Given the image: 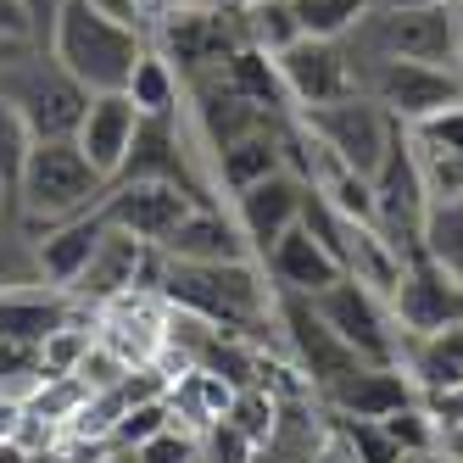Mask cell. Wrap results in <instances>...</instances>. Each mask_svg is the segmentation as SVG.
Here are the masks:
<instances>
[{
    "label": "cell",
    "instance_id": "obj_6",
    "mask_svg": "<svg viewBox=\"0 0 463 463\" xmlns=\"http://www.w3.org/2000/svg\"><path fill=\"white\" fill-rule=\"evenodd\" d=\"M151 51L179 73V84H195V79H213L223 73V61L246 45L241 34V12H207V6H174L168 17H156L146 28Z\"/></svg>",
    "mask_w": 463,
    "mask_h": 463
},
{
    "label": "cell",
    "instance_id": "obj_41",
    "mask_svg": "<svg viewBox=\"0 0 463 463\" xmlns=\"http://www.w3.org/2000/svg\"><path fill=\"white\" fill-rule=\"evenodd\" d=\"M23 6H28V23H34V40L45 45V34H51V17H56V6H61V0H23Z\"/></svg>",
    "mask_w": 463,
    "mask_h": 463
},
{
    "label": "cell",
    "instance_id": "obj_49",
    "mask_svg": "<svg viewBox=\"0 0 463 463\" xmlns=\"http://www.w3.org/2000/svg\"><path fill=\"white\" fill-rule=\"evenodd\" d=\"M0 207H12V195H6V190H0Z\"/></svg>",
    "mask_w": 463,
    "mask_h": 463
},
{
    "label": "cell",
    "instance_id": "obj_28",
    "mask_svg": "<svg viewBox=\"0 0 463 463\" xmlns=\"http://www.w3.org/2000/svg\"><path fill=\"white\" fill-rule=\"evenodd\" d=\"M218 79H223L229 90H235L246 107H257V112H269V118H285V112H290L285 79H279V68H274V56H269V51L241 45L235 56L223 61V73H218Z\"/></svg>",
    "mask_w": 463,
    "mask_h": 463
},
{
    "label": "cell",
    "instance_id": "obj_37",
    "mask_svg": "<svg viewBox=\"0 0 463 463\" xmlns=\"http://www.w3.org/2000/svg\"><path fill=\"white\" fill-rule=\"evenodd\" d=\"M202 463H257V441L229 419H218L213 430H202Z\"/></svg>",
    "mask_w": 463,
    "mask_h": 463
},
{
    "label": "cell",
    "instance_id": "obj_13",
    "mask_svg": "<svg viewBox=\"0 0 463 463\" xmlns=\"http://www.w3.org/2000/svg\"><path fill=\"white\" fill-rule=\"evenodd\" d=\"M168 324H174V307L156 290H128L118 302L95 307V341L123 369H156L168 357Z\"/></svg>",
    "mask_w": 463,
    "mask_h": 463
},
{
    "label": "cell",
    "instance_id": "obj_5",
    "mask_svg": "<svg viewBox=\"0 0 463 463\" xmlns=\"http://www.w3.org/2000/svg\"><path fill=\"white\" fill-rule=\"evenodd\" d=\"M0 101L23 118L28 140H73L90 112V90L45 45H28L0 68Z\"/></svg>",
    "mask_w": 463,
    "mask_h": 463
},
{
    "label": "cell",
    "instance_id": "obj_45",
    "mask_svg": "<svg viewBox=\"0 0 463 463\" xmlns=\"http://www.w3.org/2000/svg\"><path fill=\"white\" fill-rule=\"evenodd\" d=\"M441 458L463 463V424H441Z\"/></svg>",
    "mask_w": 463,
    "mask_h": 463
},
{
    "label": "cell",
    "instance_id": "obj_19",
    "mask_svg": "<svg viewBox=\"0 0 463 463\" xmlns=\"http://www.w3.org/2000/svg\"><path fill=\"white\" fill-rule=\"evenodd\" d=\"M79 313H90L79 296L56 290V285H23V290H0V341L12 346H45V335H56L61 324H73Z\"/></svg>",
    "mask_w": 463,
    "mask_h": 463
},
{
    "label": "cell",
    "instance_id": "obj_12",
    "mask_svg": "<svg viewBox=\"0 0 463 463\" xmlns=\"http://www.w3.org/2000/svg\"><path fill=\"white\" fill-rule=\"evenodd\" d=\"M385 302H391V318H396V329H402V341L463 324V285L447 269H436V262L424 257V246L402 257V274H396Z\"/></svg>",
    "mask_w": 463,
    "mask_h": 463
},
{
    "label": "cell",
    "instance_id": "obj_36",
    "mask_svg": "<svg viewBox=\"0 0 463 463\" xmlns=\"http://www.w3.org/2000/svg\"><path fill=\"white\" fill-rule=\"evenodd\" d=\"M123 463H202V436H190V430L168 424V430H156L146 447L123 452Z\"/></svg>",
    "mask_w": 463,
    "mask_h": 463
},
{
    "label": "cell",
    "instance_id": "obj_31",
    "mask_svg": "<svg viewBox=\"0 0 463 463\" xmlns=\"http://www.w3.org/2000/svg\"><path fill=\"white\" fill-rule=\"evenodd\" d=\"M23 285H45L34 257V229L12 207H0V290H23Z\"/></svg>",
    "mask_w": 463,
    "mask_h": 463
},
{
    "label": "cell",
    "instance_id": "obj_29",
    "mask_svg": "<svg viewBox=\"0 0 463 463\" xmlns=\"http://www.w3.org/2000/svg\"><path fill=\"white\" fill-rule=\"evenodd\" d=\"M128 101H135V112L140 118H156V123H174V118H184V84H179V73L162 61L156 51H146L140 61H135V79H128Z\"/></svg>",
    "mask_w": 463,
    "mask_h": 463
},
{
    "label": "cell",
    "instance_id": "obj_32",
    "mask_svg": "<svg viewBox=\"0 0 463 463\" xmlns=\"http://www.w3.org/2000/svg\"><path fill=\"white\" fill-rule=\"evenodd\" d=\"M241 34H246V45L279 56V51H290L296 40H302V28H296L290 0H251V6L241 12Z\"/></svg>",
    "mask_w": 463,
    "mask_h": 463
},
{
    "label": "cell",
    "instance_id": "obj_2",
    "mask_svg": "<svg viewBox=\"0 0 463 463\" xmlns=\"http://www.w3.org/2000/svg\"><path fill=\"white\" fill-rule=\"evenodd\" d=\"M45 51L90 95H112V90H128L135 61L151 51V40H146V28L123 23V17H112L101 6H90V0H61L56 17H51Z\"/></svg>",
    "mask_w": 463,
    "mask_h": 463
},
{
    "label": "cell",
    "instance_id": "obj_21",
    "mask_svg": "<svg viewBox=\"0 0 463 463\" xmlns=\"http://www.w3.org/2000/svg\"><path fill=\"white\" fill-rule=\"evenodd\" d=\"M257 262H262V274H269V285L285 290V296H324L329 285L341 279V262L329 257L302 223H296L290 235H279Z\"/></svg>",
    "mask_w": 463,
    "mask_h": 463
},
{
    "label": "cell",
    "instance_id": "obj_8",
    "mask_svg": "<svg viewBox=\"0 0 463 463\" xmlns=\"http://www.w3.org/2000/svg\"><path fill=\"white\" fill-rule=\"evenodd\" d=\"M374 190V229L385 235V246L396 257L419 251V229L430 213V190H424V168H419V146H413V128L396 123V135L380 156V168L369 179Z\"/></svg>",
    "mask_w": 463,
    "mask_h": 463
},
{
    "label": "cell",
    "instance_id": "obj_25",
    "mask_svg": "<svg viewBox=\"0 0 463 463\" xmlns=\"http://www.w3.org/2000/svg\"><path fill=\"white\" fill-rule=\"evenodd\" d=\"M402 374L413 380L419 402H436V396L463 391V324L402 341Z\"/></svg>",
    "mask_w": 463,
    "mask_h": 463
},
{
    "label": "cell",
    "instance_id": "obj_27",
    "mask_svg": "<svg viewBox=\"0 0 463 463\" xmlns=\"http://www.w3.org/2000/svg\"><path fill=\"white\" fill-rule=\"evenodd\" d=\"M279 128H285V118H279V123H269V128H257V135H246V140H229L223 151H213V179H218L229 195H241L246 184L279 174V168H285Z\"/></svg>",
    "mask_w": 463,
    "mask_h": 463
},
{
    "label": "cell",
    "instance_id": "obj_14",
    "mask_svg": "<svg viewBox=\"0 0 463 463\" xmlns=\"http://www.w3.org/2000/svg\"><path fill=\"white\" fill-rule=\"evenodd\" d=\"M156 279H162V251L107 223V235H101V246H95L84 279L73 285V296L84 307H107V302H118V296H128V290H156Z\"/></svg>",
    "mask_w": 463,
    "mask_h": 463
},
{
    "label": "cell",
    "instance_id": "obj_20",
    "mask_svg": "<svg viewBox=\"0 0 463 463\" xmlns=\"http://www.w3.org/2000/svg\"><path fill=\"white\" fill-rule=\"evenodd\" d=\"M135 128H140V112H135V101H128L123 90L90 95V112H84V123H79L73 146L90 156V168L112 184L118 168H123V156H128V146H135Z\"/></svg>",
    "mask_w": 463,
    "mask_h": 463
},
{
    "label": "cell",
    "instance_id": "obj_26",
    "mask_svg": "<svg viewBox=\"0 0 463 463\" xmlns=\"http://www.w3.org/2000/svg\"><path fill=\"white\" fill-rule=\"evenodd\" d=\"M162 402H168V413H174L179 430L202 436V430H213L218 419H229L235 385H229L223 374H207V369H179V374H168V391H162Z\"/></svg>",
    "mask_w": 463,
    "mask_h": 463
},
{
    "label": "cell",
    "instance_id": "obj_50",
    "mask_svg": "<svg viewBox=\"0 0 463 463\" xmlns=\"http://www.w3.org/2000/svg\"><path fill=\"white\" fill-rule=\"evenodd\" d=\"M458 17H463V0H458Z\"/></svg>",
    "mask_w": 463,
    "mask_h": 463
},
{
    "label": "cell",
    "instance_id": "obj_47",
    "mask_svg": "<svg viewBox=\"0 0 463 463\" xmlns=\"http://www.w3.org/2000/svg\"><path fill=\"white\" fill-rule=\"evenodd\" d=\"M23 51H28V40H6V34H0V68H6L12 56H23Z\"/></svg>",
    "mask_w": 463,
    "mask_h": 463
},
{
    "label": "cell",
    "instance_id": "obj_46",
    "mask_svg": "<svg viewBox=\"0 0 463 463\" xmlns=\"http://www.w3.org/2000/svg\"><path fill=\"white\" fill-rule=\"evenodd\" d=\"M90 6H101V12H112V17H123V23H135V28H140V17H135V0H90Z\"/></svg>",
    "mask_w": 463,
    "mask_h": 463
},
{
    "label": "cell",
    "instance_id": "obj_24",
    "mask_svg": "<svg viewBox=\"0 0 463 463\" xmlns=\"http://www.w3.org/2000/svg\"><path fill=\"white\" fill-rule=\"evenodd\" d=\"M156 251L168 257V262H257L251 246H246V235H241V223L229 218L218 202L213 207H195Z\"/></svg>",
    "mask_w": 463,
    "mask_h": 463
},
{
    "label": "cell",
    "instance_id": "obj_44",
    "mask_svg": "<svg viewBox=\"0 0 463 463\" xmlns=\"http://www.w3.org/2000/svg\"><path fill=\"white\" fill-rule=\"evenodd\" d=\"M424 6H452V0H369V12H424Z\"/></svg>",
    "mask_w": 463,
    "mask_h": 463
},
{
    "label": "cell",
    "instance_id": "obj_33",
    "mask_svg": "<svg viewBox=\"0 0 463 463\" xmlns=\"http://www.w3.org/2000/svg\"><path fill=\"white\" fill-rule=\"evenodd\" d=\"M302 40H346L369 17V0H290Z\"/></svg>",
    "mask_w": 463,
    "mask_h": 463
},
{
    "label": "cell",
    "instance_id": "obj_35",
    "mask_svg": "<svg viewBox=\"0 0 463 463\" xmlns=\"http://www.w3.org/2000/svg\"><path fill=\"white\" fill-rule=\"evenodd\" d=\"M168 424H174L168 402H162V396H151V402L128 408V413L118 419V430H112V452H118V458H123V452H135V447H146L156 430H168Z\"/></svg>",
    "mask_w": 463,
    "mask_h": 463
},
{
    "label": "cell",
    "instance_id": "obj_17",
    "mask_svg": "<svg viewBox=\"0 0 463 463\" xmlns=\"http://www.w3.org/2000/svg\"><path fill=\"white\" fill-rule=\"evenodd\" d=\"M302 195H307V184L296 179L290 168H279V174H269V179L246 184L241 195H229V202H235V207H229V218L241 223L251 257H262L279 235H290V229L302 223Z\"/></svg>",
    "mask_w": 463,
    "mask_h": 463
},
{
    "label": "cell",
    "instance_id": "obj_11",
    "mask_svg": "<svg viewBox=\"0 0 463 463\" xmlns=\"http://www.w3.org/2000/svg\"><path fill=\"white\" fill-rule=\"evenodd\" d=\"M296 123H302L307 135L341 162V168H352V174H363V179H374L380 156H385V146H391V135H396V123H391L363 90H352L346 101H329V107L302 112Z\"/></svg>",
    "mask_w": 463,
    "mask_h": 463
},
{
    "label": "cell",
    "instance_id": "obj_15",
    "mask_svg": "<svg viewBox=\"0 0 463 463\" xmlns=\"http://www.w3.org/2000/svg\"><path fill=\"white\" fill-rule=\"evenodd\" d=\"M195 207H213V202H195V195L179 190V184L135 179V184H112V190H107L101 218H107L112 229H123V235L146 241V246H162V241H168Z\"/></svg>",
    "mask_w": 463,
    "mask_h": 463
},
{
    "label": "cell",
    "instance_id": "obj_4",
    "mask_svg": "<svg viewBox=\"0 0 463 463\" xmlns=\"http://www.w3.org/2000/svg\"><path fill=\"white\" fill-rule=\"evenodd\" d=\"M352 61H419V68L463 73V17L452 6H424V12H369L346 34Z\"/></svg>",
    "mask_w": 463,
    "mask_h": 463
},
{
    "label": "cell",
    "instance_id": "obj_23",
    "mask_svg": "<svg viewBox=\"0 0 463 463\" xmlns=\"http://www.w3.org/2000/svg\"><path fill=\"white\" fill-rule=\"evenodd\" d=\"M101 235H107V218H101V207H95V213H84V218H68V223H51V229H40V235H34L40 279L73 296V285L84 279V269H90L95 246H101Z\"/></svg>",
    "mask_w": 463,
    "mask_h": 463
},
{
    "label": "cell",
    "instance_id": "obj_48",
    "mask_svg": "<svg viewBox=\"0 0 463 463\" xmlns=\"http://www.w3.org/2000/svg\"><path fill=\"white\" fill-rule=\"evenodd\" d=\"M402 463H452V458H441V452H413V458H402Z\"/></svg>",
    "mask_w": 463,
    "mask_h": 463
},
{
    "label": "cell",
    "instance_id": "obj_1",
    "mask_svg": "<svg viewBox=\"0 0 463 463\" xmlns=\"http://www.w3.org/2000/svg\"><path fill=\"white\" fill-rule=\"evenodd\" d=\"M156 296L184 318H202L218 335H241L262 346L279 329L274 318V285L262 262H168L162 257Z\"/></svg>",
    "mask_w": 463,
    "mask_h": 463
},
{
    "label": "cell",
    "instance_id": "obj_42",
    "mask_svg": "<svg viewBox=\"0 0 463 463\" xmlns=\"http://www.w3.org/2000/svg\"><path fill=\"white\" fill-rule=\"evenodd\" d=\"M174 6H184V0H135V17H140V28H151L156 17H168Z\"/></svg>",
    "mask_w": 463,
    "mask_h": 463
},
{
    "label": "cell",
    "instance_id": "obj_30",
    "mask_svg": "<svg viewBox=\"0 0 463 463\" xmlns=\"http://www.w3.org/2000/svg\"><path fill=\"white\" fill-rule=\"evenodd\" d=\"M419 246H424V257L436 262V269H447L463 285V195H441V202H430L424 229H419Z\"/></svg>",
    "mask_w": 463,
    "mask_h": 463
},
{
    "label": "cell",
    "instance_id": "obj_40",
    "mask_svg": "<svg viewBox=\"0 0 463 463\" xmlns=\"http://www.w3.org/2000/svg\"><path fill=\"white\" fill-rule=\"evenodd\" d=\"M0 34H6V40H28V45H40V40H34V23H28V6H23V0H0Z\"/></svg>",
    "mask_w": 463,
    "mask_h": 463
},
{
    "label": "cell",
    "instance_id": "obj_18",
    "mask_svg": "<svg viewBox=\"0 0 463 463\" xmlns=\"http://www.w3.org/2000/svg\"><path fill=\"white\" fill-rule=\"evenodd\" d=\"M135 179L179 184V190H190V195H195V202H213L207 184L195 179V168H190V151H184V135H179V118H174V123L140 118L135 146H128V156H123V168H118V179H112V184H135Z\"/></svg>",
    "mask_w": 463,
    "mask_h": 463
},
{
    "label": "cell",
    "instance_id": "obj_34",
    "mask_svg": "<svg viewBox=\"0 0 463 463\" xmlns=\"http://www.w3.org/2000/svg\"><path fill=\"white\" fill-rule=\"evenodd\" d=\"M329 424H335V436L352 452V463H402V447H396L374 419H329Z\"/></svg>",
    "mask_w": 463,
    "mask_h": 463
},
{
    "label": "cell",
    "instance_id": "obj_7",
    "mask_svg": "<svg viewBox=\"0 0 463 463\" xmlns=\"http://www.w3.org/2000/svg\"><path fill=\"white\" fill-rule=\"evenodd\" d=\"M352 79L391 123H402V128H419L430 118L463 107V73L419 68V61H352Z\"/></svg>",
    "mask_w": 463,
    "mask_h": 463
},
{
    "label": "cell",
    "instance_id": "obj_3",
    "mask_svg": "<svg viewBox=\"0 0 463 463\" xmlns=\"http://www.w3.org/2000/svg\"><path fill=\"white\" fill-rule=\"evenodd\" d=\"M107 179L90 168V156L73 146V140H34L23 156V174L12 184V213L34 229H51V223H68V218H84L107 202Z\"/></svg>",
    "mask_w": 463,
    "mask_h": 463
},
{
    "label": "cell",
    "instance_id": "obj_39",
    "mask_svg": "<svg viewBox=\"0 0 463 463\" xmlns=\"http://www.w3.org/2000/svg\"><path fill=\"white\" fill-rule=\"evenodd\" d=\"M413 140H419V146H430V151L463 156V107H452V112H441V118L419 123V128H413Z\"/></svg>",
    "mask_w": 463,
    "mask_h": 463
},
{
    "label": "cell",
    "instance_id": "obj_43",
    "mask_svg": "<svg viewBox=\"0 0 463 463\" xmlns=\"http://www.w3.org/2000/svg\"><path fill=\"white\" fill-rule=\"evenodd\" d=\"M17 419H23V402L0 391V441H6V436H17Z\"/></svg>",
    "mask_w": 463,
    "mask_h": 463
},
{
    "label": "cell",
    "instance_id": "obj_22",
    "mask_svg": "<svg viewBox=\"0 0 463 463\" xmlns=\"http://www.w3.org/2000/svg\"><path fill=\"white\" fill-rule=\"evenodd\" d=\"M324 402V413L329 419H391V413H402V408H413L419 402V391H413V380L402 374V369H369L363 363L357 374H346L329 396H318Z\"/></svg>",
    "mask_w": 463,
    "mask_h": 463
},
{
    "label": "cell",
    "instance_id": "obj_16",
    "mask_svg": "<svg viewBox=\"0 0 463 463\" xmlns=\"http://www.w3.org/2000/svg\"><path fill=\"white\" fill-rule=\"evenodd\" d=\"M274 68L285 79V95L296 112H313V107H329V101H346L357 90L352 79V56L341 40H296L290 51L274 56Z\"/></svg>",
    "mask_w": 463,
    "mask_h": 463
},
{
    "label": "cell",
    "instance_id": "obj_51",
    "mask_svg": "<svg viewBox=\"0 0 463 463\" xmlns=\"http://www.w3.org/2000/svg\"><path fill=\"white\" fill-rule=\"evenodd\" d=\"M107 463H123V458H107Z\"/></svg>",
    "mask_w": 463,
    "mask_h": 463
},
{
    "label": "cell",
    "instance_id": "obj_38",
    "mask_svg": "<svg viewBox=\"0 0 463 463\" xmlns=\"http://www.w3.org/2000/svg\"><path fill=\"white\" fill-rule=\"evenodd\" d=\"M28 128H23V118L0 101V190L12 195V184H17V174H23V156H28Z\"/></svg>",
    "mask_w": 463,
    "mask_h": 463
},
{
    "label": "cell",
    "instance_id": "obj_9",
    "mask_svg": "<svg viewBox=\"0 0 463 463\" xmlns=\"http://www.w3.org/2000/svg\"><path fill=\"white\" fill-rule=\"evenodd\" d=\"M313 307L357 352V363H369V369H402V329H396L391 302L380 290H369V285H357V279L341 274L324 296H313Z\"/></svg>",
    "mask_w": 463,
    "mask_h": 463
},
{
    "label": "cell",
    "instance_id": "obj_10",
    "mask_svg": "<svg viewBox=\"0 0 463 463\" xmlns=\"http://www.w3.org/2000/svg\"><path fill=\"white\" fill-rule=\"evenodd\" d=\"M274 318H279V335H285V352L296 363V374L307 380L313 396H329L346 374L363 369L357 352L318 318L313 296H285V290H274Z\"/></svg>",
    "mask_w": 463,
    "mask_h": 463
}]
</instances>
